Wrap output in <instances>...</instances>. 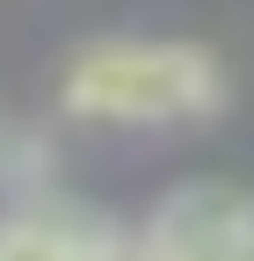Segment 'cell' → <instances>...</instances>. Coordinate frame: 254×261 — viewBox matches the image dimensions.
I'll return each mask as SVG.
<instances>
[{
	"label": "cell",
	"instance_id": "6da1fadb",
	"mask_svg": "<svg viewBox=\"0 0 254 261\" xmlns=\"http://www.w3.org/2000/svg\"><path fill=\"white\" fill-rule=\"evenodd\" d=\"M218 102L225 80L196 44H87L66 65V109L87 123H174Z\"/></svg>",
	"mask_w": 254,
	"mask_h": 261
},
{
	"label": "cell",
	"instance_id": "7a4b0ae2",
	"mask_svg": "<svg viewBox=\"0 0 254 261\" xmlns=\"http://www.w3.org/2000/svg\"><path fill=\"white\" fill-rule=\"evenodd\" d=\"M145 261H254V189H182L153 225Z\"/></svg>",
	"mask_w": 254,
	"mask_h": 261
},
{
	"label": "cell",
	"instance_id": "3957f363",
	"mask_svg": "<svg viewBox=\"0 0 254 261\" xmlns=\"http://www.w3.org/2000/svg\"><path fill=\"white\" fill-rule=\"evenodd\" d=\"M0 261H131L109 232H94L80 218H51V211H29L0 225Z\"/></svg>",
	"mask_w": 254,
	"mask_h": 261
}]
</instances>
